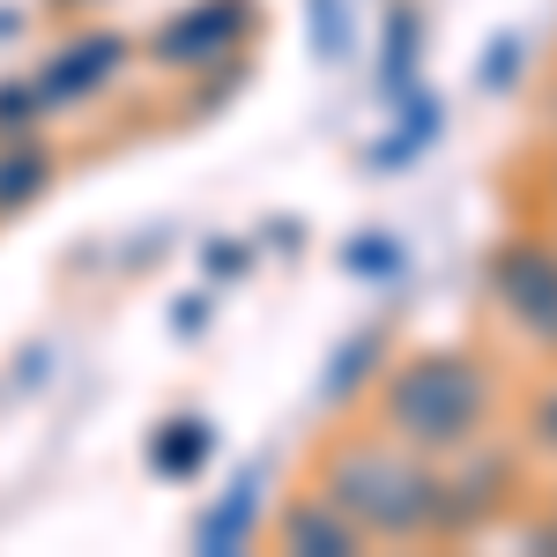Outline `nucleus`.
Here are the masks:
<instances>
[{"label":"nucleus","instance_id":"nucleus-20","mask_svg":"<svg viewBox=\"0 0 557 557\" xmlns=\"http://www.w3.org/2000/svg\"><path fill=\"white\" fill-rule=\"evenodd\" d=\"M543 194H550V215H557V149L543 157Z\"/></svg>","mask_w":557,"mask_h":557},{"label":"nucleus","instance_id":"nucleus-2","mask_svg":"<svg viewBox=\"0 0 557 557\" xmlns=\"http://www.w3.org/2000/svg\"><path fill=\"white\" fill-rule=\"evenodd\" d=\"M380 394H372V417L386 438L417 446L431 461H454L483 446V431L498 424V364L483 349L438 343V349H409V357H386Z\"/></svg>","mask_w":557,"mask_h":557},{"label":"nucleus","instance_id":"nucleus-4","mask_svg":"<svg viewBox=\"0 0 557 557\" xmlns=\"http://www.w3.org/2000/svg\"><path fill=\"white\" fill-rule=\"evenodd\" d=\"M246 38H260V0H186L149 30V60L164 75H201L215 60H231Z\"/></svg>","mask_w":557,"mask_h":557},{"label":"nucleus","instance_id":"nucleus-5","mask_svg":"<svg viewBox=\"0 0 557 557\" xmlns=\"http://www.w3.org/2000/svg\"><path fill=\"white\" fill-rule=\"evenodd\" d=\"M127 67H134V38H127V30H112V23H83L67 45L45 52V67L30 75V83H38L45 112H52V104H97Z\"/></svg>","mask_w":557,"mask_h":557},{"label":"nucleus","instance_id":"nucleus-15","mask_svg":"<svg viewBox=\"0 0 557 557\" xmlns=\"http://www.w3.org/2000/svg\"><path fill=\"white\" fill-rule=\"evenodd\" d=\"M520 424H528V446L535 454H557V372L520 401Z\"/></svg>","mask_w":557,"mask_h":557},{"label":"nucleus","instance_id":"nucleus-12","mask_svg":"<svg viewBox=\"0 0 557 557\" xmlns=\"http://www.w3.org/2000/svg\"><path fill=\"white\" fill-rule=\"evenodd\" d=\"M394 104H401V127H394V141H386V149H372V164H409V157H417V149H431V141H438V127H446V104H438L431 89H401Z\"/></svg>","mask_w":557,"mask_h":557},{"label":"nucleus","instance_id":"nucleus-14","mask_svg":"<svg viewBox=\"0 0 557 557\" xmlns=\"http://www.w3.org/2000/svg\"><path fill=\"white\" fill-rule=\"evenodd\" d=\"M38 112H45V97H38V83H30V75H23V83H0V141L38 134Z\"/></svg>","mask_w":557,"mask_h":557},{"label":"nucleus","instance_id":"nucleus-11","mask_svg":"<svg viewBox=\"0 0 557 557\" xmlns=\"http://www.w3.org/2000/svg\"><path fill=\"white\" fill-rule=\"evenodd\" d=\"M417 75H424V8L394 0L386 8V38H380V89L401 97V89H417Z\"/></svg>","mask_w":557,"mask_h":557},{"label":"nucleus","instance_id":"nucleus-19","mask_svg":"<svg viewBox=\"0 0 557 557\" xmlns=\"http://www.w3.org/2000/svg\"><path fill=\"white\" fill-rule=\"evenodd\" d=\"M209 327V298H178V335H201Z\"/></svg>","mask_w":557,"mask_h":557},{"label":"nucleus","instance_id":"nucleus-13","mask_svg":"<svg viewBox=\"0 0 557 557\" xmlns=\"http://www.w3.org/2000/svg\"><path fill=\"white\" fill-rule=\"evenodd\" d=\"M343 268L349 275H372V283H394V275L409 268V253H401L394 231H357V238L343 246Z\"/></svg>","mask_w":557,"mask_h":557},{"label":"nucleus","instance_id":"nucleus-17","mask_svg":"<svg viewBox=\"0 0 557 557\" xmlns=\"http://www.w3.org/2000/svg\"><path fill=\"white\" fill-rule=\"evenodd\" d=\"M312 38H320V60H343V52H349L343 0H312Z\"/></svg>","mask_w":557,"mask_h":557},{"label":"nucleus","instance_id":"nucleus-6","mask_svg":"<svg viewBox=\"0 0 557 557\" xmlns=\"http://www.w3.org/2000/svg\"><path fill=\"white\" fill-rule=\"evenodd\" d=\"M275 550H290V557H357L364 550V535H357V520L335 513L320 491H298L283 513H275Z\"/></svg>","mask_w":557,"mask_h":557},{"label":"nucleus","instance_id":"nucleus-21","mask_svg":"<svg viewBox=\"0 0 557 557\" xmlns=\"http://www.w3.org/2000/svg\"><path fill=\"white\" fill-rule=\"evenodd\" d=\"M45 8H52V15H89L97 0H45Z\"/></svg>","mask_w":557,"mask_h":557},{"label":"nucleus","instance_id":"nucleus-22","mask_svg":"<svg viewBox=\"0 0 557 557\" xmlns=\"http://www.w3.org/2000/svg\"><path fill=\"white\" fill-rule=\"evenodd\" d=\"M8 30H23V15H15V8H0V38H8Z\"/></svg>","mask_w":557,"mask_h":557},{"label":"nucleus","instance_id":"nucleus-18","mask_svg":"<svg viewBox=\"0 0 557 557\" xmlns=\"http://www.w3.org/2000/svg\"><path fill=\"white\" fill-rule=\"evenodd\" d=\"M209 268H215V275H238V268H246V246H231V238H215V246H209Z\"/></svg>","mask_w":557,"mask_h":557},{"label":"nucleus","instance_id":"nucleus-8","mask_svg":"<svg viewBox=\"0 0 557 557\" xmlns=\"http://www.w3.org/2000/svg\"><path fill=\"white\" fill-rule=\"evenodd\" d=\"M386 349H394L386 327H357V335H343L335 357H327V372H320V401H327V409H349L357 394H372V380L386 372Z\"/></svg>","mask_w":557,"mask_h":557},{"label":"nucleus","instance_id":"nucleus-3","mask_svg":"<svg viewBox=\"0 0 557 557\" xmlns=\"http://www.w3.org/2000/svg\"><path fill=\"white\" fill-rule=\"evenodd\" d=\"M483 290L498 305V320L528 349L557 357V238L550 231H513L483 260Z\"/></svg>","mask_w":557,"mask_h":557},{"label":"nucleus","instance_id":"nucleus-16","mask_svg":"<svg viewBox=\"0 0 557 557\" xmlns=\"http://www.w3.org/2000/svg\"><path fill=\"white\" fill-rule=\"evenodd\" d=\"M475 83H483V89H513V83H520V30H498V38L483 45Z\"/></svg>","mask_w":557,"mask_h":557},{"label":"nucleus","instance_id":"nucleus-10","mask_svg":"<svg viewBox=\"0 0 557 557\" xmlns=\"http://www.w3.org/2000/svg\"><path fill=\"white\" fill-rule=\"evenodd\" d=\"M215 461V424L209 417H164L149 431V469L164 483H194V475Z\"/></svg>","mask_w":557,"mask_h":557},{"label":"nucleus","instance_id":"nucleus-9","mask_svg":"<svg viewBox=\"0 0 557 557\" xmlns=\"http://www.w3.org/2000/svg\"><path fill=\"white\" fill-rule=\"evenodd\" d=\"M52 178H60V157L45 149L38 134H15V141H0V223L23 209H38L45 194H52Z\"/></svg>","mask_w":557,"mask_h":557},{"label":"nucleus","instance_id":"nucleus-1","mask_svg":"<svg viewBox=\"0 0 557 557\" xmlns=\"http://www.w3.org/2000/svg\"><path fill=\"white\" fill-rule=\"evenodd\" d=\"M312 491L357 520L364 543H446V461L386 431H335Z\"/></svg>","mask_w":557,"mask_h":557},{"label":"nucleus","instance_id":"nucleus-7","mask_svg":"<svg viewBox=\"0 0 557 557\" xmlns=\"http://www.w3.org/2000/svg\"><path fill=\"white\" fill-rule=\"evenodd\" d=\"M253 535H260V475L246 469L215 506L194 513V550L201 557H231V550H253Z\"/></svg>","mask_w":557,"mask_h":557}]
</instances>
